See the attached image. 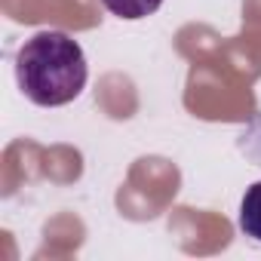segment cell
<instances>
[{"label": "cell", "instance_id": "cell-1", "mask_svg": "<svg viewBox=\"0 0 261 261\" xmlns=\"http://www.w3.org/2000/svg\"><path fill=\"white\" fill-rule=\"evenodd\" d=\"M83 46L65 31H37L16 53V80L28 101L40 108H62L86 86Z\"/></svg>", "mask_w": 261, "mask_h": 261}, {"label": "cell", "instance_id": "cell-3", "mask_svg": "<svg viewBox=\"0 0 261 261\" xmlns=\"http://www.w3.org/2000/svg\"><path fill=\"white\" fill-rule=\"evenodd\" d=\"M105 10L114 13L117 19H126V22H139V19H148L151 13H157L163 7V0H101Z\"/></svg>", "mask_w": 261, "mask_h": 261}, {"label": "cell", "instance_id": "cell-2", "mask_svg": "<svg viewBox=\"0 0 261 261\" xmlns=\"http://www.w3.org/2000/svg\"><path fill=\"white\" fill-rule=\"evenodd\" d=\"M240 230L246 237H252L255 243H261V181H255L243 194V203H240Z\"/></svg>", "mask_w": 261, "mask_h": 261}]
</instances>
